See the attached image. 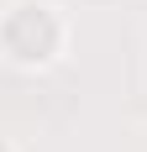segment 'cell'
Listing matches in <instances>:
<instances>
[{
    "label": "cell",
    "instance_id": "cell-1",
    "mask_svg": "<svg viewBox=\"0 0 147 152\" xmlns=\"http://www.w3.org/2000/svg\"><path fill=\"white\" fill-rule=\"evenodd\" d=\"M68 47V21L53 0H11L0 11V58L21 74H42Z\"/></svg>",
    "mask_w": 147,
    "mask_h": 152
},
{
    "label": "cell",
    "instance_id": "cell-2",
    "mask_svg": "<svg viewBox=\"0 0 147 152\" xmlns=\"http://www.w3.org/2000/svg\"><path fill=\"white\" fill-rule=\"evenodd\" d=\"M0 152H21V147H16V142H5V137H0Z\"/></svg>",
    "mask_w": 147,
    "mask_h": 152
}]
</instances>
